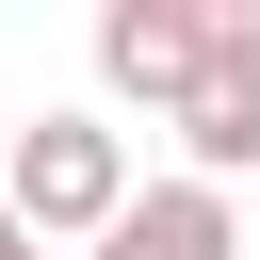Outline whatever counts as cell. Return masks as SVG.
I'll return each mask as SVG.
<instances>
[{
    "mask_svg": "<svg viewBox=\"0 0 260 260\" xmlns=\"http://www.w3.org/2000/svg\"><path fill=\"white\" fill-rule=\"evenodd\" d=\"M81 260H244V228H228L211 179H130V211H114Z\"/></svg>",
    "mask_w": 260,
    "mask_h": 260,
    "instance_id": "obj_2",
    "label": "cell"
},
{
    "mask_svg": "<svg viewBox=\"0 0 260 260\" xmlns=\"http://www.w3.org/2000/svg\"><path fill=\"white\" fill-rule=\"evenodd\" d=\"M98 81L146 98V114H179L195 98V0H114L98 16Z\"/></svg>",
    "mask_w": 260,
    "mask_h": 260,
    "instance_id": "obj_3",
    "label": "cell"
},
{
    "mask_svg": "<svg viewBox=\"0 0 260 260\" xmlns=\"http://www.w3.org/2000/svg\"><path fill=\"white\" fill-rule=\"evenodd\" d=\"M0 260H49V244H32V228H16V211H0Z\"/></svg>",
    "mask_w": 260,
    "mask_h": 260,
    "instance_id": "obj_6",
    "label": "cell"
},
{
    "mask_svg": "<svg viewBox=\"0 0 260 260\" xmlns=\"http://www.w3.org/2000/svg\"><path fill=\"white\" fill-rule=\"evenodd\" d=\"M0 211H16L32 244H98V228L130 211V146H114L98 114H32L16 162H0Z\"/></svg>",
    "mask_w": 260,
    "mask_h": 260,
    "instance_id": "obj_1",
    "label": "cell"
},
{
    "mask_svg": "<svg viewBox=\"0 0 260 260\" xmlns=\"http://www.w3.org/2000/svg\"><path fill=\"white\" fill-rule=\"evenodd\" d=\"M179 146H195V179L228 195V179L260 162V81H228V65H195V98H179Z\"/></svg>",
    "mask_w": 260,
    "mask_h": 260,
    "instance_id": "obj_4",
    "label": "cell"
},
{
    "mask_svg": "<svg viewBox=\"0 0 260 260\" xmlns=\"http://www.w3.org/2000/svg\"><path fill=\"white\" fill-rule=\"evenodd\" d=\"M195 65H228V81H260V0H195Z\"/></svg>",
    "mask_w": 260,
    "mask_h": 260,
    "instance_id": "obj_5",
    "label": "cell"
}]
</instances>
